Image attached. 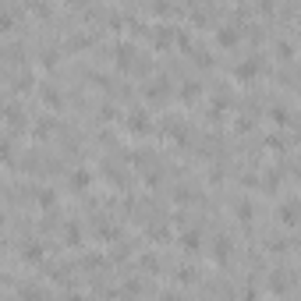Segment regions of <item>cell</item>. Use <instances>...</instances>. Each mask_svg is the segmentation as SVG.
<instances>
[{
    "label": "cell",
    "instance_id": "cell-1",
    "mask_svg": "<svg viewBox=\"0 0 301 301\" xmlns=\"http://www.w3.org/2000/svg\"><path fill=\"white\" fill-rule=\"evenodd\" d=\"M149 128H153V121H149V114L142 106H135L131 114H128V131L131 135H149Z\"/></svg>",
    "mask_w": 301,
    "mask_h": 301
},
{
    "label": "cell",
    "instance_id": "cell-2",
    "mask_svg": "<svg viewBox=\"0 0 301 301\" xmlns=\"http://www.w3.org/2000/svg\"><path fill=\"white\" fill-rule=\"evenodd\" d=\"M259 67H262V60H259V57L238 60V64H234V78H241V82H252L255 74H259Z\"/></svg>",
    "mask_w": 301,
    "mask_h": 301
},
{
    "label": "cell",
    "instance_id": "cell-3",
    "mask_svg": "<svg viewBox=\"0 0 301 301\" xmlns=\"http://www.w3.org/2000/svg\"><path fill=\"white\" fill-rule=\"evenodd\" d=\"M241 39V32H238V25H231V21H223V25H216V43L220 46H234Z\"/></svg>",
    "mask_w": 301,
    "mask_h": 301
},
{
    "label": "cell",
    "instance_id": "cell-4",
    "mask_svg": "<svg viewBox=\"0 0 301 301\" xmlns=\"http://www.w3.org/2000/svg\"><path fill=\"white\" fill-rule=\"evenodd\" d=\"M114 57H117V64L121 67H131L135 64V43H128V39H121V43H114Z\"/></svg>",
    "mask_w": 301,
    "mask_h": 301
},
{
    "label": "cell",
    "instance_id": "cell-5",
    "mask_svg": "<svg viewBox=\"0 0 301 301\" xmlns=\"http://www.w3.org/2000/svg\"><path fill=\"white\" fill-rule=\"evenodd\" d=\"M277 216H280L284 227H298V220H301V206H298V202H284V206L277 209Z\"/></svg>",
    "mask_w": 301,
    "mask_h": 301
},
{
    "label": "cell",
    "instance_id": "cell-6",
    "mask_svg": "<svg viewBox=\"0 0 301 301\" xmlns=\"http://www.w3.org/2000/svg\"><path fill=\"white\" fill-rule=\"evenodd\" d=\"M39 99H43L46 110H60V106H64V96H60V89H53V85H43V89H39Z\"/></svg>",
    "mask_w": 301,
    "mask_h": 301
},
{
    "label": "cell",
    "instance_id": "cell-7",
    "mask_svg": "<svg viewBox=\"0 0 301 301\" xmlns=\"http://www.w3.org/2000/svg\"><path fill=\"white\" fill-rule=\"evenodd\" d=\"M145 99H149V103H163V99H167V78L149 82V85H145Z\"/></svg>",
    "mask_w": 301,
    "mask_h": 301
},
{
    "label": "cell",
    "instance_id": "cell-8",
    "mask_svg": "<svg viewBox=\"0 0 301 301\" xmlns=\"http://www.w3.org/2000/svg\"><path fill=\"white\" fill-rule=\"evenodd\" d=\"M89 181H92V174H89V170H71V177H67L71 192H85V188H89Z\"/></svg>",
    "mask_w": 301,
    "mask_h": 301
},
{
    "label": "cell",
    "instance_id": "cell-9",
    "mask_svg": "<svg viewBox=\"0 0 301 301\" xmlns=\"http://www.w3.org/2000/svg\"><path fill=\"white\" fill-rule=\"evenodd\" d=\"M227 255H231V238L216 234V241H213V259H216V262H227Z\"/></svg>",
    "mask_w": 301,
    "mask_h": 301
},
{
    "label": "cell",
    "instance_id": "cell-10",
    "mask_svg": "<svg viewBox=\"0 0 301 301\" xmlns=\"http://www.w3.org/2000/svg\"><path fill=\"white\" fill-rule=\"evenodd\" d=\"M21 259L25 262H43V245L39 241H25L21 245Z\"/></svg>",
    "mask_w": 301,
    "mask_h": 301
},
{
    "label": "cell",
    "instance_id": "cell-11",
    "mask_svg": "<svg viewBox=\"0 0 301 301\" xmlns=\"http://www.w3.org/2000/svg\"><path fill=\"white\" fill-rule=\"evenodd\" d=\"M199 92H202V85H199L195 78L181 82V99H184V103H195V99H199Z\"/></svg>",
    "mask_w": 301,
    "mask_h": 301
},
{
    "label": "cell",
    "instance_id": "cell-12",
    "mask_svg": "<svg viewBox=\"0 0 301 301\" xmlns=\"http://www.w3.org/2000/svg\"><path fill=\"white\" fill-rule=\"evenodd\" d=\"M170 39H174V28H170V25H156V28H153V43H156L160 50L170 46Z\"/></svg>",
    "mask_w": 301,
    "mask_h": 301
},
{
    "label": "cell",
    "instance_id": "cell-13",
    "mask_svg": "<svg viewBox=\"0 0 301 301\" xmlns=\"http://www.w3.org/2000/svg\"><path fill=\"white\" fill-rule=\"evenodd\" d=\"M64 245H71V248H74V245H82V223H74V220H71L67 227H64Z\"/></svg>",
    "mask_w": 301,
    "mask_h": 301
},
{
    "label": "cell",
    "instance_id": "cell-14",
    "mask_svg": "<svg viewBox=\"0 0 301 301\" xmlns=\"http://www.w3.org/2000/svg\"><path fill=\"white\" fill-rule=\"evenodd\" d=\"M35 202H39V209H53L57 206V192L53 188H39V192H35Z\"/></svg>",
    "mask_w": 301,
    "mask_h": 301
},
{
    "label": "cell",
    "instance_id": "cell-15",
    "mask_svg": "<svg viewBox=\"0 0 301 301\" xmlns=\"http://www.w3.org/2000/svg\"><path fill=\"white\" fill-rule=\"evenodd\" d=\"M96 238H103V241H117V238H121V227H117V223H99V227H96Z\"/></svg>",
    "mask_w": 301,
    "mask_h": 301
},
{
    "label": "cell",
    "instance_id": "cell-16",
    "mask_svg": "<svg viewBox=\"0 0 301 301\" xmlns=\"http://www.w3.org/2000/svg\"><path fill=\"white\" fill-rule=\"evenodd\" d=\"M234 216H238L241 223H252V216H255L252 202H248V199H238V206H234Z\"/></svg>",
    "mask_w": 301,
    "mask_h": 301
},
{
    "label": "cell",
    "instance_id": "cell-17",
    "mask_svg": "<svg viewBox=\"0 0 301 301\" xmlns=\"http://www.w3.org/2000/svg\"><path fill=\"white\" fill-rule=\"evenodd\" d=\"M287 280H291V277H287V273H280V270H277V273H270V291H273V294H284V291L291 287Z\"/></svg>",
    "mask_w": 301,
    "mask_h": 301
},
{
    "label": "cell",
    "instance_id": "cell-18",
    "mask_svg": "<svg viewBox=\"0 0 301 301\" xmlns=\"http://www.w3.org/2000/svg\"><path fill=\"white\" fill-rule=\"evenodd\" d=\"M181 245H184V252H199L202 234H199V231H184V234H181Z\"/></svg>",
    "mask_w": 301,
    "mask_h": 301
},
{
    "label": "cell",
    "instance_id": "cell-19",
    "mask_svg": "<svg viewBox=\"0 0 301 301\" xmlns=\"http://www.w3.org/2000/svg\"><path fill=\"white\" fill-rule=\"evenodd\" d=\"M4 121H7V128H11V131L25 124V117H21V110H18L14 103H7V114H4Z\"/></svg>",
    "mask_w": 301,
    "mask_h": 301
},
{
    "label": "cell",
    "instance_id": "cell-20",
    "mask_svg": "<svg viewBox=\"0 0 301 301\" xmlns=\"http://www.w3.org/2000/svg\"><path fill=\"white\" fill-rule=\"evenodd\" d=\"M35 85V78H32V71H21L18 78H14V92H28Z\"/></svg>",
    "mask_w": 301,
    "mask_h": 301
},
{
    "label": "cell",
    "instance_id": "cell-21",
    "mask_svg": "<svg viewBox=\"0 0 301 301\" xmlns=\"http://www.w3.org/2000/svg\"><path fill=\"white\" fill-rule=\"evenodd\" d=\"M270 117H273V124H291V110L287 106H273Z\"/></svg>",
    "mask_w": 301,
    "mask_h": 301
},
{
    "label": "cell",
    "instance_id": "cell-22",
    "mask_svg": "<svg viewBox=\"0 0 301 301\" xmlns=\"http://www.w3.org/2000/svg\"><path fill=\"white\" fill-rule=\"evenodd\" d=\"M149 238H153V241H167V238H170V231L163 227V223H153V227H149Z\"/></svg>",
    "mask_w": 301,
    "mask_h": 301
},
{
    "label": "cell",
    "instance_id": "cell-23",
    "mask_svg": "<svg viewBox=\"0 0 301 301\" xmlns=\"http://www.w3.org/2000/svg\"><path fill=\"white\" fill-rule=\"evenodd\" d=\"M50 131H53V117H43L39 124H35V138H46Z\"/></svg>",
    "mask_w": 301,
    "mask_h": 301
},
{
    "label": "cell",
    "instance_id": "cell-24",
    "mask_svg": "<svg viewBox=\"0 0 301 301\" xmlns=\"http://www.w3.org/2000/svg\"><path fill=\"white\" fill-rule=\"evenodd\" d=\"M114 117H117V106L114 103H103L99 106V121H114Z\"/></svg>",
    "mask_w": 301,
    "mask_h": 301
},
{
    "label": "cell",
    "instance_id": "cell-25",
    "mask_svg": "<svg viewBox=\"0 0 301 301\" xmlns=\"http://www.w3.org/2000/svg\"><path fill=\"white\" fill-rule=\"evenodd\" d=\"M277 53H280L284 60H291V57H294V43H287V39H280V43H277Z\"/></svg>",
    "mask_w": 301,
    "mask_h": 301
},
{
    "label": "cell",
    "instance_id": "cell-26",
    "mask_svg": "<svg viewBox=\"0 0 301 301\" xmlns=\"http://www.w3.org/2000/svg\"><path fill=\"white\" fill-rule=\"evenodd\" d=\"M142 266H145L149 273H160V259H156V255H142Z\"/></svg>",
    "mask_w": 301,
    "mask_h": 301
},
{
    "label": "cell",
    "instance_id": "cell-27",
    "mask_svg": "<svg viewBox=\"0 0 301 301\" xmlns=\"http://www.w3.org/2000/svg\"><path fill=\"white\" fill-rule=\"evenodd\" d=\"M192 57H195V64H202V67H209V64H213L209 50H192Z\"/></svg>",
    "mask_w": 301,
    "mask_h": 301
},
{
    "label": "cell",
    "instance_id": "cell-28",
    "mask_svg": "<svg viewBox=\"0 0 301 301\" xmlns=\"http://www.w3.org/2000/svg\"><path fill=\"white\" fill-rule=\"evenodd\" d=\"M21 301H43V294L35 287H21Z\"/></svg>",
    "mask_w": 301,
    "mask_h": 301
},
{
    "label": "cell",
    "instance_id": "cell-29",
    "mask_svg": "<svg viewBox=\"0 0 301 301\" xmlns=\"http://www.w3.org/2000/svg\"><path fill=\"white\" fill-rule=\"evenodd\" d=\"M39 64H43V67H53V64H57V50H43Z\"/></svg>",
    "mask_w": 301,
    "mask_h": 301
},
{
    "label": "cell",
    "instance_id": "cell-30",
    "mask_svg": "<svg viewBox=\"0 0 301 301\" xmlns=\"http://www.w3.org/2000/svg\"><path fill=\"white\" fill-rule=\"evenodd\" d=\"M160 181H163V174H160V170H149V174H145V184H149V188H156Z\"/></svg>",
    "mask_w": 301,
    "mask_h": 301
},
{
    "label": "cell",
    "instance_id": "cell-31",
    "mask_svg": "<svg viewBox=\"0 0 301 301\" xmlns=\"http://www.w3.org/2000/svg\"><path fill=\"white\" fill-rule=\"evenodd\" d=\"M266 145H270V149H284V145H287V138H280V135H270V138H266Z\"/></svg>",
    "mask_w": 301,
    "mask_h": 301
},
{
    "label": "cell",
    "instance_id": "cell-32",
    "mask_svg": "<svg viewBox=\"0 0 301 301\" xmlns=\"http://www.w3.org/2000/svg\"><path fill=\"white\" fill-rule=\"evenodd\" d=\"M270 248H273V252H287V241H284V238H270Z\"/></svg>",
    "mask_w": 301,
    "mask_h": 301
},
{
    "label": "cell",
    "instance_id": "cell-33",
    "mask_svg": "<svg viewBox=\"0 0 301 301\" xmlns=\"http://www.w3.org/2000/svg\"><path fill=\"white\" fill-rule=\"evenodd\" d=\"M209 181L220 184V181H223V167H213V170H209Z\"/></svg>",
    "mask_w": 301,
    "mask_h": 301
},
{
    "label": "cell",
    "instance_id": "cell-34",
    "mask_svg": "<svg viewBox=\"0 0 301 301\" xmlns=\"http://www.w3.org/2000/svg\"><path fill=\"white\" fill-rule=\"evenodd\" d=\"M177 277H181V280H195V270H188V266H181V270H177Z\"/></svg>",
    "mask_w": 301,
    "mask_h": 301
},
{
    "label": "cell",
    "instance_id": "cell-35",
    "mask_svg": "<svg viewBox=\"0 0 301 301\" xmlns=\"http://www.w3.org/2000/svg\"><path fill=\"white\" fill-rule=\"evenodd\" d=\"M160 301H184V298H181V294H163Z\"/></svg>",
    "mask_w": 301,
    "mask_h": 301
},
{
    "label": "cell",
    "instance_id": "cell-36",
    "mask_svg": "<svg viewBox=\"0 0 301 301\" xmlns=\"http://www.w3.org/2000/svg\"><path fill=\"white\" fill-rule=\"evenodd\" d=\"M67 301H85V298H82V294H71V298H67Z\"/></svg>",
    "mask_w": 301,
    "mask_h": 301
},
{
    "label": "cell",
    "instance_id": "cell-37",
    "mask_svg": "<svg viewBox=\"0 0 301 301\" xmlns=\"http://www.w3.org/2000/svg\"><path fill=\"white\" fill-rule=\"evenodd\" d=\"M298 181H301V167H298Z\"/></svg>",
    "mask_w": 301,
    "mask_h": 301
}]
</instances>
